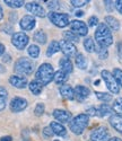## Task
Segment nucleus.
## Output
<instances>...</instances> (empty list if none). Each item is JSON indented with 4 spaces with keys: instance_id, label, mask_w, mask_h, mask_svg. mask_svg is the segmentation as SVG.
<instances>
[{
    "instance_id": "1",
    "label": "nucleus",
    "mask_w": 122,
    "mask_h": 141,
    "mask_svg": "<svg viewBox=\"0 0 122 141\" xmlns=\"http://www.w3.org/2000/svg\"><path fill=\"white\" fill-rule=\"evenodd\" d=\"M95 40L97 44L103 48H109L113 43V36L111 29L106 26L105 23L98 24L97 28L95 31Z\"/></svg>"
},
{
    "instance_id": "2",
    "label": "nucleus",
    "mask_w": 122,
    "mask_h": 141,
    "mask_svg": "<svg viewBox=\"0 0 122 141\" xmlns=\"http://www.w3.org/2000/svg\"><path fill=\"white\" fill-rule=\"evenodd\" d=\"M54 78V70L50 63H43L39 67L35 75V80L40 81L43 86L50 84Z\"/></svg>"
},
{
    "instance_id": "3",
    "label": "nucleus",
    "mask_w": 122,
    "mask_h": 141,
    "mask_svg": "<svg viewBox=\"0 0 122 141\" xmlns=\"http://www.w3.org/2000/svg\"><path fill=\"white\" fill-rule=\"evenodd\" d=\"M88 123H89V116H88L86 113L79 114V115H77V116H75L69 122L70 131L73 132V133L79 135L85 131V129L88 125Z\"/></svg>"
},
{
    "instance_id": "4",
    "label": "nucleus",
    "mask_w": 122,
    "mask_h": 141,
    "mask_svg": "<svg viewBox=\"0 0 122 141\" xmlns=\"http://www.w3.org/2000/svg\"><path fill=\"white\" fill-rule=\"evenodd\" d=\"M15 72L20 75H31L33 70H34V63L31 59L28 58H19L17 61L15 62V67H14Z\"/></svg>"
},
{
    "instance_id": "5",
    "label": "nucleus",
    "mask_w": 122,
    "mask_h": 141,
    "mask_svg": "<svg viewBox=\"0 0 122 141\" xmlns=\"http://www.w3.org/2000/svg\"><path fill=\"white\" fill-rule=\"evenodd\" d=\"M48 17H49L50 22L53 25H56L57 27H60V28H64L70 24L69 16L67 14H62V12H57V11H50Z\"/></svg>"
},
{
    "instance_id": "6",
    "label": "nucleus",
    "mask_w": 122,
    "mask_h": 141,
    "mask_svg": "<svg viewBox=\"0 0 122 141\" xmlns=\"http://www.w3.org/2000/svg\"><path fill=\"white\" fill-rule=\"evenodd\" d=\"M101 75H102V78L105 81V85H106L109 90H110L111 93H113V94H119L120 86L115 81L114 77H113V75L111 74V72L107 71V70H103L102 72H101Z\"/></svg>"
},
{
    "instance_id": "7",
    "label": "nucleus",
    "mask_w": 122,
    "mask_h": 141,
    "mask_svg": "<svg viewBox=\"0 0 122 141\" xmlns=\"http://www.w3.org/2000/svg\"><path fill=\"white\" fill-rule=\"evenodd\" d=\"M28 41H29V37L23 32H18V33L12 34L11 43L18 50H24L26 48L27 44H28Z\"/></svg>"
},
{
    "instance_id": "8",
    "label": "nucleus",
    "mask_w": 122,
    "mask_h": 141,
    "mask_svg": "<svg viewBox=\"0 0 122 141\" xmlns=\"http://www.w3.org/2000/svg\"><path fill=\"white\" fill-rule=\"evenodd\" d=\"M27 101L23 97H14L9 103V108L12 113H19L27 107Z\"/></svg>"
},
{
    "instance_id": "9",
    "label": "nucleus",
    "mask_w": 122,
    "mask_h": 141,
    "mask_svg": "<svg viewBox=\"0 0 122 141\" xmlns=\"http://www.w3.org/2000/svg\"><path fill=\"white\" fill-rule=\"evenodd\" d=\"M91 139L93 141H109L111 139V137L106 128L100 126L91 133Z\"/></svg>"
},
{
    "instance_id": "10",
    "label": "nucleus",
    "mask_w": 122,
    "mask_h": 141,
    "mask_svg": "<svg viewBox=\"0 0 122 141\" xmlns=\"http://www.w3.org/2000/svg\"><path fill=\"white\" fill-rule=\"evenodd\" d=\"M70 27H71V32H74L76 35L78 36H85L88 33V27L87 25L82 22V20H73L70 23Z\"/></svg>"
},
{
    "instance_id": "11",
    "label": "nucleus",
    "mask_w": 122,
    "mask_h": 141,
    "mask_svg": "<svg viewBox=\"0 0 122 141\" xmlns=\"http://www.w3.org/2000/svg\"><path fill=\"white\" fill-rule=\"evenodd\" d=\"M25 8H26V10L28 12H31L32 15H34L36 17L43 18V17L47 16V12H45L44 8L42 7L39 2H27L26 5H25Z\"/></svg>"
},
{
    "instance_id": "12",
    "label": "nucleus",
    "mask_w": 122,
    "mask_h": 141,
    "mask_svg": "<svg viewBox=\"0 0 122 141\" xmlns=\"http://www.w3.org/2000/svg\"><path fill=\"white\" fill-rule=\"evenodd\" d=\"M60 50L67 58H73L77 55V49H76L75 44L66 40H62L60 42Z\"/></svg>"
},
{
    "instance_id": "13",
    "label": "nucleus",
    "mask_w": 122,
    "mask_h": 141,
    "mask_svg": "<svg viewBox=\"0 0 122 141\" xmlns=\"http://www.w3.org/2000/svg\"><path fill=\"white\" fill-rule=\"evenodd\" d=\"M9 84L12 87H16L18 89H24L27 87V79L24 76H17V75H12L9 78Z\"/></svg>"
},
{
    "instance_id": "14",
    "label": "nucleus",
    "mask_w": 122,
    "mask_h": 141,
    "mask_svg": "<svg viewBox=\"0 0 122 141\" xmlns=\"http://www.w3.org/2000/svg\"><path fill=\"white\" fill-rule=\"evenodd\" d=\"M19 25L23 31H32V29H34L35 25H36V20L34 18V16L26 15L20 19Z\"/></svg>"
},
{
    "instance_id": "15",
    "label": "nucleus",
    "mask_w": 122,
    "mask_h": 141,
    "mask_svg": "<svg viewBox=\"0 0 122 141\" xmlns=\"http://www.w3.org/2000/svg\"><path fill=\"white\" fill-rule=\"evenodd\" d=\"M53 116L60 123H68L71 121V113L68 112V111H65V110H58V108L54 110Z\"/></svg>"
},
{
    "instance_id": "16",
    "label": "nucleus",
    "mask_w": 122,
    "mask_h": 141,
    "mask_svg": "<svg viewBox=\"0 0 122 141\" xmlns=\"http://www.w3.org/2000/svg\"><path fill=\"white\" fill-rule=\"evenodd\" d=\"M74 92H75V98L78 102L85 101L91 94V90L85 86H76Z\"/></svg>"
},
{
    "instance_id": "17",
    "label": "nucleus",
    "mask_w": 122,
    "mask_h": 141,
    "mask_svg": "<svg viewBox=\"0 0 122 141\" xmlns=\"http://www.w3.org/2000/svg\"><path fill=\"white\" fill-rule=\"evenodd\" d=\"M59 66H60V70L64 71L65 74L69 75L73 72L74 70V67H73V62H71V60L67 57H64L60 59V61H59Z\"/></svg>"
},
{
    "instance_id": "18",
    "label": "nucleus",
    "mask_w": 122,
    "mask_h": 141,
    "mask_svg": "<svg viewBox=\"0 0 122 141\" xmlns=\"http://www.w3.org/2000/svg\"><path fill=\"white\" fill-rule=\"evenodd\" d=\"M59 92H60L61 96L66 98V99H69V101H73L75 99V92H74V88L70 87L69 85H62L59 88Z\"/></svg>"
},
{
    "instance_id": "19",
    "label": "nucleus",
    "mask_w": 122,
    "mask_h": 141,
    "mask_svg": "<svg viewBox=\"0 0 122 141\" xmlns=\"http://www.w3.org/2000/svg\"><path fill=\"white\" fill-rule=\"evenodd\" d=\"M50 128H51V130L53 131V133L59 137H65L67 134L66 128L59 122H51L50 123Z\"/></svg>"
},
{
    "instance_id": "20",
    "label": "nucleus",
    "mask_w": 122,
    "mask_h": 141,
    "mask_svg": "<svg viewBox=\"0 0 122 141\" xmlns=\"http://www.w3.org/2000/svg\"><path fill=\"white\" fill-rule=\"evenodd\" d=\"M110 124L114 128L115 131L122 134V116H119L116 114H113L110 116Z\"/></svg>"
},
{
    "instance_id": "21",
    "label": "nucleus",
    "mask_w": 122,
    "mask_h": 141,
    "mask_svg": "<svg viewBox=\"0 0 122 141\" xmlns=\"http://www.w3.org/2000/svg\"><path fill=\"white\" fill-rule=\"evenodd\" d=\"M105 24H106V26L111 29V31H119L120 29V23L119 20H118L115 17L113 16H106L105 17Z\"/></svg>"
},
{
    "instance_id": "22",
    "label": "nucleus",
    "mask_w": 122,
    "mask_h": 141,
    "mask_svg": "<svg viewBox=\"0 0 122 141\" xmlns=\"http://www.w3.org/2000/svg\"><path fill=\"white\" fill-rule=\"evenodd\" d=\"M113 113H114L113 108L106 103L101 104L97 107V116L103 117V116H107V115H113Z\"/></svg>"
},
{
    "instance_id": "23",
    "label": "nucleus",
    "mask_w": 122,
    "mask_h": 141,
    "mask_svg": "<svg viewBox=\"0 0 122 141\" xmlns=\"http://www.w3.org/2000/svg\"><path fill=\"white\" fill-rule=\"evenodd\" d=\"M28 88L34 95H40V94L42 93V89H43V85H42L40 81H37V80L34 79L28 84Z\"/></svg>"
},
{
    "instance_id": "24",
    "label": "nucleus",
    "mask_w": 122,
    "mask_h": 141,
    "mask_svg": "<svg viewBox=\"0 0 122 141\" xmlns=\"http://www.w3.org/2000/svg\"><path fill=\"white\" fill-rule=\"evenodd\" d=\"M54 83L58 84V85H64L67 80H68V75L65 74L64 71H61V70H58L57 72H54Z\"/></svg>"
},
{
    "instance_id": "25",
    "label": "nucleus",
    "mask_w": 122,
    "mask_h": 141,
    "mask_svg": "<svg viewBox=\"0 0 122 141\" xmlns=\"http://www.w3.org/2000/svg\"><path fill=\"white\" fill-rule=\"evenodd\" d=\"M75 63H76V66L82 70H85L87 68V59L85 58V55H83L82 53H78L77 55H76Z\"/></svg>"
},
{
    "instance_id": "26",
    "label": "nucleus",
    "mask_w": 122,
    "mask_h": 141,
    "mask_svg": "<svg viewBox=\"0 0 122 141\" xmlns=\"http://www.w3.org/2000/svg\"><path fill=\"white\" fill-rule=\"evenodd\" d=\"M7 98H8V92H7V89L5 87H0V112L6 108Z\"/></svg>"
},
{
    "instance_id": "27",
    "label": "nucleus",
    "mask_w": 122,
    "mask_h": 141,
    "mask_svg": "<svg viewBox=\"0 0 122 141\" xmlns=\"http://www.w3.org/2000/svg\"><path fill=\"white\" fill-rule=\"evenodd\" d=\"M59 51H61L60 50V43L57 41H52L51 43H50L48 50H47V55L48 57H52L53 54H56L57 52H59Z\"/></svg>"
},
{
    "instance_id": "28",
    "label": "nucleus",
    "mask_w": 122,
    "mask_h": 141,
    "mask_svg": "<svg viewBox=\"0 0 122 141\" xmlns=\"http://www.w3.org/2000/svg\"><path fill=\"white\" fill-rule=\"evenodd\" d=\"M34 41L35 42H37L39 44H45L47 43V40H48V35L45 34L43 31H37V32H35L34 33Z\"/></svg>"
},
{
    "instance_id": "29",
    "label": "nucleus",
    "mask_w": 122,
    "mask_h": 141,
    "mask_svg": "<svg viewBox=\"0 0 122 141\" xmlns=\"http://www.w3.org/2000/svg\"><path fill=\"white\" fill-rule=\"evenodd\" d=\"M84 48H85V50L87 51L88 53H92V52H94L95 51V43H94V41L92 40L91 37H87L84 40Z\"/></svg>"
},
{
    "instance_id": "30",
    "label": "nucleus",
    "mask_w": 122,
    "mask_h": 141,
    "mask_svg": "<svg viewBox=\"0 0 122 141\" xmlns=\"http://www.w3.org/2000/svg\"><path fill=\"white\" fill-rule=\"evenodd\" d=\"M64 37H65L66 41L71 42V43H73V42H75V43L79 42V36L76 35V34L74 32H71V31H66L64 33Z\"/></svg>"
},
{
    "instance_id": "31",
    "label": "nucleus",
    "mask_w": 122,
    "mask_h": 141,
    "mask_svg": "<svg viewBox=\"0 0 122 141\" xmlns=\"http://www.w3.org/2000/svg\"><path fill=\"white\" fill-rule=\"evenodd\" d=\"M95 52L97 53L98 55V58L101 60H105L107 57H109V52H107V49L106 48H103V46H101V45H97L95 48Z\"/></svg>"
},
{
    "instance_id": "32",
    "label": "nucleus",
    "mask_w": 122,
    "mask_h": 141,
    "mask_svg": "<svg viewBox=\"0 0 122 141\" xmlns=\"http://www.w3.org/2000/svg\"><path fill=\"white\" fill-rule=\"evenodd\" d=\"M27 52L31 58L36 59V58H39V55H40V48L35 44H32V45H29V48L27 49Z\"/></svg>"
},
{
    "instance_id": "33",
    "label": "nucleus",
    "mask_w": 122,
    "mask_h": 141,
    "mask_svg": "<svg viewBox=\"0 0 122 141\" xmlns=\"http://www.w3.org/2000/svg\"><path fill=\"white\" fill-rule=\"evenodd\" d=\"M113 111L115 112L116 115H119V116H122V98H116L114 101V103H113Z\"/></svg>"
},
{
    "instance_id": "34",
    "label": "nucleus",
    "mask_w": 122,
    "mask_h": 141,
    "mask_svg": "<svg viewBox=\"0 0 122 141\" xmlns=\"http://www.w3.org/2000/svg\"><path fill=\"white\" fill-rule=\"evenodd\" d=\"M95 95H96V97H97L100 101L105 102V103H107V102H111L112 101V95H111V94L102 93V92H96Z\"/></svg>"
},
{
    "instance_id": "35",
    "label": "nucleus",
    "mask_w": 122,
    "mask_h": 141,
    "mask_svg": "<svg viewBox=\"0 0 122 141\" xmlns=\"http://www.w3.org/2000/svg\"><path fill=\"white\" fill-rule=\"evenodd\" d=\"M5 3L8 7L11 8H20L24 6V1L23 0H5Z\"/></svg>"
},
{
    "instance_id": "36",
    "label": "nucleus",
    "mask_w": 122,
    "mask_h": 141,
    "mask_svg": "<svg viewBox=\"0 0 122 141\" xmlns=\"http://www.w3.org/2000/svg\"><path fill=\"white\" fill-rule=\"evenodd\" d=\"M112 75H113V77H114V79L118 83V85H119L120 87H122V70L119 69V68H115V69L113 70Z\"/></svg>"
},
{
    "instance_id": "37",
    "label": "nucleus",
    "mask_w": 122,
    "mask_h": 141,
    "mask_svg": "<svg viewBox=\"0 0 122 141\" xmlns=\"http://www.w3.org/2000/svg\"><path fill=\"white\" fill-rule=\"evenodd\" d=\"M45 111V105L43 103H39L34 108V115L35 116H42Z\"/></svg>"
},
{
    "instance_id": "38",
    "label": "nucleus",
    "mask_w": 122,
    "mask_h": 141,
    "mask_svg": "<svg viewBox=\"0 0 122 141\" xmlns=\"http://www.w3.org/2000/svg\"><path fill=\"white\" fill-rule=\"evenodd\" d=\"M0 31H2L6 34H12L14 33V27H12L10 24H2L1 26H0Z\"/></svg>"
},
{
    "instance_id": "39",
    "label": "nucleus",
    "mask_w": 122,
    "mask_h": 141,
    "mask_svg": "<svg viewBox=\"0 0 122 141\" xmlns=\"http://www.w3.org/2000/svg\"><path fill=\"white\" fill-rule=\"evenodd\" d=\"M42 133H43V137H44V138H47V139L52 138V135L54 134V133H53V131L51 130V128H50V126L44 128L43 131H42Z\"/></svg>"
},
{
    "instance_id": "40",
    "label": "nucleus",
    "mask_w": 122,
    "mask_h": 141,
    "mask_svg": "<svg viewBox=\"0 0 122 141\" xmlns=\"http://www.w3.org/2000/svg\"><path fill=\"white\" fill-rule=\"evenodd\" d=\"M48 3V7L50 8V10L51 11H54V10H57L59 7H60V2L59 1H47Z\"/></svg>"
},
{
    "instance_id": "41",
    "label": "nucleus",
    "mask_w": 122,
    "mask_h": 141,
    "mask_svg": "<svg viewBox=\"0 0 122 141\" xmlns=\"http://www.w3.org/2000/svg\"><path fill=\"white\" fill-rule=\"evenodd\" d=\"M70 3L74 7H83V6H85L86 3H88V1L87 0H71Z\"/></svg>"
},
{
    "instance_id": "42",
    "label": "nucleus",
    "mask_w": 122,
    "mask_h": 141,
    "mask_svg": "<svg viewBox=\"0 0 122 141\" xmlns=\"http://www.w3.org/2000/svg\"><path fill=\"white\" fill-rule=\"evenodd\" d=\"M88 26L89 27H94V26H98V18L96 16H92L88 19Z\"/></svg>"
},
{
    "instance_id": "43",
    "label": "nucleus",
    "mask_w": 122,
    "mask_h": 141,
    "mask_svg": "<svg viewBox=\"0 0 122 141\" xmlns=\"http://www.w3.org/2000/svg\"><path fill=\"white\" fill-rule=\"evenodd\" d=\"M86 114L88 116H97V108L92 106V107H88L86 111Z\"/></svg>"
},
{
    "instance_id": "44",
    "label": "nucleus",
    "mask_w": 122,
    "mask_h": 141,
    "mask_svg": "<svg viewBox=\"0 0 122 141\" xmlns=\"http://www.w3.org/2000/svg\"><path fill=\"white\" fill-rule=\"evenodd\" d=\"M114 6L116 8V10L122 15V0H118V1H115L114 2Z\"/></svg>"
},
{
    "instance_id": "45",
    "label": "nucleus",
    "mask_w": 122,
    "mask_h": 141,
    "mask_svg": "<svg viewBox=\"0 0 122 141\" xmlns=\"http://www.w3.org/2000/svg\"><path fill=\"white\" fill-rule=\"evenodd\" d=\"M118 48V55H119V59L122 60V42H119L116 45Z\"/></svg>"
},
{
    "instance_id": "46",
    "label": "nucleus",
    "mask_w": 122,
    "mask_h": 141,
    "mask_svg": "<svg viewBox=\"0 0 122 141\" xmlns=\"http://www.w3.org/2000/svg\"><path fill=\"white\" fill-rule=\"evenodd\" d=\"M104 3H105V7H106L107 11L111 12L113 10V3H114V2H112V1H104Z\"/></svg>"
},
{
    "instance_id": "47",
    "label": "nucleus",
    "mask_w": 122,
    "mask_h": 141,
    "mask_svg": "<svg viewBox=\"0 0 122 141\" xmlns=\"http://www.w3.org/2000/svg\"><path fill=\"white\" fill-rule=\"evenodd\" d=\"M2 61L3 62H10L11 61V58H10V54H3V58H2Z\"/></svg>"
},
{
    "instance_id": "48",
    "label": "nucleus",
    "mask_w": 122,
    "mask_h": 141,
    "mask_svg": "<svg viewBox=\"0 0 122 141\" xmlns=\"http://www.w3.org/2000/svg\"><path fill=\"white\" fill-rule=\"evenodd\" d=\"M16 20H17V14H16V12H11L10 14V22L15 23Z\"/></svg>"
},
{
    "instance_id": "49",
    "label": "nucleus",
    "mask_w": 122,
    "mask_h": 141,
    "mask_svg": "<svg viewBox=\"0 0 122 141\" xmlns=\"http://www.w3.org/2000/svg\"><path fill=\"white\" fill-rule=\"evenodd\" d=\"M5 45H3L2 43H0V55H3L5 54Z\"/></svg>"
},
{
    "instance_id": "50",
    "label": "nucleus",
    "mask_w": 122,
    "mask_h": 141,
    "mask_svg": "<svg viewBox=\"0 0 122 141\" xmlns=\"http://www.w3.org/2000/svg\"><path fill=\"white\" fill-rule=\"evenodd\" d=\"M12 140V138L10 135H7V137H2L1 139H0V141H11Z\"/></svg>"
},
{
    "instance_id": "51",
    "label": "nucleus",
    "mask_w": 122,
    "mask_h": 141,
    "mask_svg": "<svg viewBox=\"0 0 122 141\" xmlns=\"http://www.w3.org/2000/svg\"><path fill=\"white\" fill-rule=\"evenodd\" d=\"M75 15L77 16V17H82V16H84V11H82V10H77L75 12Z\"/></svg>"
},
{
    "instance_id": "52",
    "label": "nucleus",
    "mask_w": 122,
    "mask_h": 141,
    "mask_svg": "<svg viewBox=\"0 0 122 141\" xmlns=\"http://www.w3.org/2000/svg\"><path fill=\"white\" fill-rule=\"evenodd\" d=\"M3 18V10H2V7L0 6V20Z\"/></svg>"
},
{
    "instance_id": "53",
    "label": "nucleus",
    "mask_w": 122,
    "mask_h": 141,
    "mask_svg": "<svg viewBox=\"0 0 122 141\" xmlns=\"http://www.w3.org/2000/svg\"><path fill=\"white\" fill-rule=\"evenodd\" d=\"M109 141H122V140L120 138H116V137H114V138H111Z\"/></svg>"
},
{
    "instance_id": "54",
    "label": "nucleus",
    "mask_w": 122,
    "mask_h": 141,
    "mask_svg": "<svg viewBox=\"0 0 122 141\" xmlns=\"http://www.w3.org/2000/svg\"><path fill=\"white\" fill-rule=\"evenodd\" d=\"M23 141H31V139H29V137H24Z\"/></svg>"
},
{
    "instance_id": "55",
    "label": "nucleus",
    "mask_w": 122,
    "mask_h": 141,
    "mask_svg": "<svg viewBox=\"0 0 122 141\" xmlns=\"http://www.w3.org/2000/svg\"><path fill=\"white\" fill-rule=\"evenodd\" d=\"M5 70H6V69H3V68H2V66L0 65V72H5Z\"/></svg>"
},
{
    "instance_id": "56",
    "label": "nucleus",
    "mask_w": 122,
    "mask_h": 141,
    "mask_svg": "<svg viewBox=\"0 0 122 141\" xmlns=\"http://www.w3.org/2000/svg\"><path fill=\"white\" fill-rule=\"evenodd\" d=\"M98 84H100V80H96V81H95V86H98Z\"/></svg>"
},
{
    "instance_id": "57",
    "label": "nucleus",
    "mask_w": 122,
    "mask_h": 141,
    "mask_svg": "<svg viewBox=\"0 0 122 141\" xmlns=\"http://www.w3.org/2000/svg\"><path fill=\"white\" fill-rule=\"evenodd\" d=\"M54 141H59V140H54Z\"/></svg>"
},
{
    "instance_id": "58",
    "label": "nucleus",
    "mask_w": 122,
    "mask_h": 141,
    "mask_svg": "<svg viewBox=\"0 0 122 141\" xmlns=\"http://www.w3.org/2000/svg\"><path fill=\"white\" fill-rule=\"evenodd\" d=\"M89 141H93V140H89Z\"/></svg>"
}]
</instances>
